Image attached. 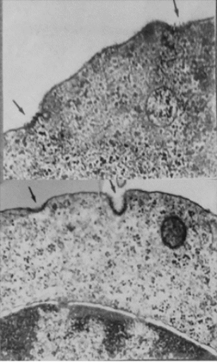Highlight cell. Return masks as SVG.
Here are the masks:
<instances>
[{
  "label": "cell",
  "mask_w": 217,
  "mask_h": 362,
  "mask_svg": "<svg viewBox=\"0 0 217 362\" xmlns=\"http://www.w3.org/2000/svg\"><path fill=\"white\" fill-rule=\"evenodd\" d=\"M118 209L100 192L57 199L34 254L47 302L90 303L170 325L199 288L198 248L172 196L129 190Z\"/></svg>",
  "instance_id": "obj_1"
},
{
  "label": "cell",
  "mask_w": 217,
  "mask_h": 362,
  "mask_svg": "<svg viewBox=\"0 0 217 362\" xmlns=\"http://www.w3.org/2000/svg\"><path fill=\"white\" fill-rule=\"evenodd\" d=\"M200 354L165 328L71 303L40 304L2 320L4 360L196 361Z\"/></svg>",
  "instance_id": "obj_2"
}]
</instances>
